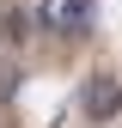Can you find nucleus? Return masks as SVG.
Returning <instances> with one entry per match:
<instances>
[{
	"label": "nucleus",
	"mask_w": 122,
	"mask_h": 128,
	"mask_svg": "<svg viewBox=\"0 0 122 128\" xmlns=\"http://www.w3.org/2000/svg\"><path fill=\"white\" fill-rule=\"evenodd\" d=\"M37 18H43V30H55V37H86L92 18H98V6H92V0H37Z\"/></svg>",
	"instance_id": "f257e3e1"
},
{
	"label": "nucleus",
	"mask_w": 122,
	"mask_h": 128,
	"mask_svg": "<svg viewBox=\"0 0 122 128\" xmlns=\"http://www.w3.org/2000/svg\"><path fill=\"white\" fill-rule=\"evenodd\" d=\"M80 110H86L92 122H110L116 110H122V86H116L110 73H98V79H86V86H80Z\"/></svg>",
	"instance_id": "f03ea898"
}]
</instances>
